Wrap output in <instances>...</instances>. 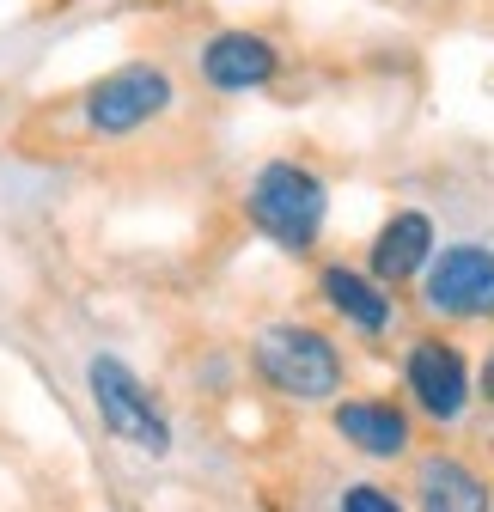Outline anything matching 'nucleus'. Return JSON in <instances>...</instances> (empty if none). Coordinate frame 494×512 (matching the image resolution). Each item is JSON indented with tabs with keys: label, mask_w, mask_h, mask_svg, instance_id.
Segmentation results:
<instances>
[{
	"label": "nucleus",
	"mask_w": 494,
	"mask_h": 512,
	"mask_svg": "<svg viewBox=\"0 0 494 512\" xmlns=\"http://www.w3.org/2000/svg\"><path fill=\"white\" fill-rule=\"evenodd\" d=\"M86 384H92V403H98L104 427H110L122 445H135V452H153V458H165V452H171V421L153 409L147 384H141L129 366H122L116 354H92Z\"/></svg>",
	"instance_id": "obj_3"
},
{
	"label": "nucleus",
	"mask_w": 494,
	"mask_h": 512,
	"mask_svg": "<svg viewBox=\"0 0 494 512\" xmlns=\"http://www.w3.org/2000/svg\"><path fill=\"white\" fill-rule=\"evenodd\" d=\"M415 500L421 512H488V482L458 458H421Z\"/></svg>",
	"instance_id": "obj_10"
},
{
	"label": "nucleus",
	"mask_w": 494,
	"mask_h": 512,
	"mask_svg": "<svg viewBox=\"0 0 494 512\" xmlns=\"http://www.w3.org/2000/svg\"><path fill=\"white\" fill-rule=\"evenodd\" d=\"M421 299L440 317H494V250L482 244H458L427 269Z\"/></svg>",
	"instance_id": "obj_5"
},
{
	"label": "nucleus",
	"mask_w": 494,
	"mask_h": 512,
	"mask_svg": "<svg viewBox=\"0 0 494 512\" xmlns=\"http://www.w3.org/2000/svg\"><path fill=\"white\" fill-rule=\"evenodd\" d=\"M251 220L287 250H312V238L324 226V183L305 165H287V159L263 165L251 183Z\"/></svg>",
	"instance_id": "obj_2"
},
{
	"label": "nucleus",
	"mask_w": 494,
	"mask_h": 512,
	"mask_svg": "<svg viewBox=\"0 0 494 512\" xmlns=\"http://www.w3.org/2000/svg\"><path fill=\"white\" fill-rule=\"evenodd\" d=\"M342 512H403L385 488H373V482H354L348 494H342Z\"/></svg>",
	"instance_id": "obj_12"
},
{
	"label": "nucleus",
	"mask_w": 494,
	"mask_h": 512,
	"mask_svg": "<svg viewBox=\"0 0 494 512\" xmlns=\"http://www.w3.org/2000/svg\"><path fill=\"white\" fill-rule=\"evenodd\" d=\"M403 378H409V397L434 421H458L464 403H470V366L446 342H415L409 360H403Z\"/></svg>",
	"instance_id": "obj_6"
},
{
	"label": "nucleus",
	"mask_w": 494,
	"mask_h": 512,
	"mask_svg": "<svg viewBox=\"0 0 494 512\" xmlns=\"http://www.w3.org/2000/svg\"><path fill=\"white\" fill-rule=\"evenodd\" d=\"M434 256V220L427 214H397L373 238V281H415Z\"/></svg>",
	"instance_id": "obj_9"
},
{
	"label": "nucleus",
	"mask_w": 494,
	"mask_h": 512,
	"mask_svg": "<svg viewBox=\"0 0 494 512\" xmlns=\"http://www.w3.org/2000/svg\"><path fill=\"white\" fill-rule=\"evenodd\" d=\"M482 397L494 403V354H488V366H482Z\"/></svg>",
	"instance_id": "obj_13"
},
{
	"label": "nucleus",
	"mask_w": 494,
	"mask_h": 512,
	"mask_svg": "<svg viewBox=\"0 0 494 512\" xmlns=\"http://www.w3.org/2000/svg\"><path fill=\"white\" fill-rule=\"evenodd\" d=\"M257 372L263 384H275L281 397H299V403H324L342 391V354L330 348V336L305 324H269L257 336Z\"/></svg>",
	"instance_id": "obj_1"
},
{
	"label": "nucleus",
	"mask_w": 494,
	"mask_h": 512,
	"mask_svg": "<svg viewBox=\"0 0 494 512\" xmlns=\"http://www.w3.org/2000/svg\"><path fill=\"white\" fill-rule=\"evenodd\" d=\"M336 433L366 458H403L409 452V421L397 403H379V397H360V403H342L336 409Z\"/></svg>",
	"instance_id": "obj_8"
},
{
	"label": "nucleus",
	"mask_w": 494,
	"mask_h": 512,
	"mask_svg": "<svg viewBox=\"0 0 494 512\" xmlns=\"http://www.w3.org/2000/svg\"><path fill=\"white\" fill-rule=\"evenodd\" d=\"M324 299L348 317V324H360L366 336H379L391 324V299L373 275H360V269H324Z\"/></svg>",
	"instance_id": "obj_11"
},
{
	"label": "nucleus",
	"mask_w": 494,
	"mask_h": 512,
	"mask_svg": "<svg viewBox=\"0 0 494 512\" xmlns=\"http://www.w3.org/2000/svg\"><path fill=\"white\" fill-rule=\"evenodd\" d=\"M165 104H171V74H159V68H147V61H135V68H116L110 80L92 86L86 122L98 128V135H129V128L153 122Z\"/></svg>",
	"instance_id": "obj_4"
},
{
	"label": "nucleus",
	"mask_w": 494,
	"mask_h": 512,
	"mask_svg": "<svg viewBox=\"0 0 494 512\" xmlns=\"http://www.w3.org/2000/svg\"><path fill=\"white\" fill-rule=\"evenodd\" d=\"M202 74L220 92H251V86H263L275 74V49L263 37H251V31H220L202 49Z\"/></svg>",
	"instance_id": "obj_7"
}]
</instances>
